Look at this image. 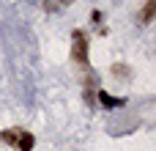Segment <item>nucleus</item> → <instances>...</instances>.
<instances>
[{
	"instance_id": "nucleus-5",
	"label": "nucleus",
	"mask_w": 156,
	"mask_h": 151,
	"mask_svg": "<svg viewBox=\"0 0 156 151\" xmlns=\"http://www.w3.org/2000/svg\"><path fill=\"white\" fill-rule=\"evenodd\" d=\"M112 72H115V77H121V80H126V77H129V74H126L129 69H126L123 63H115V66H112Z\"/></svg>"
},
{
	"instance_id": "nucleus-2",
	"label": "nucleus",
	"mask_w": 156,
	"mask_h": 151,
	"mask_svg": "<svg viewBox=\"0 0 156 151\" xmlns=\"http://www.w3.org/2000/svg\"><path fill=\"white\" fill-rule=\"evenodd\" d=\"M74 61L77 63H88V44H85V36L82 30H74Z\"/></svg>"
},
{
	"instance_id": "nucleus-3",
	"label": "nucleus",
	"mask_w": 156,
	"mask_h": 151,
	"mask_svg": "<svg viewBox=\"0 0 156 151\" xmlns=\"http://www.w3.org/2000/svg\"><path fill=\"white\" fill-rule=\"evenodd\" d=\"M99 99H101L104 107H121V105H123V99H115V96H110V94H104V91H99Z\"/></svg>"
},
{
	"instance_id": "nucleus-1",
	"label": "nucleus",
	"mask_w": 156,
	"mask_h": 151,
	"mask_svg": "<svg viewBox=\"0 0 156 151\" xmlns=\"http://www.w3.org/2000/svg\"><path fill=\"white\" fill-rule=\"evenodd\" d=\"M0 140L8 143V146H14V149H19V151H30V149H33V143H36L33 135L25 132V129H8V132L0 135Z\"/></svg>"
},
{
	"instance_id": "nucleus-4",
	"label": "nucleus",
	"mask_w": 156,
	"mask_h": 151,
	"mask_svg": "<svg viewBox=\"0 0 156 151\" xmlns=\"http://www.w3.org/2000/svg\"><path fill=\"white\" fill-rule=\"evenodd\" d=\"M154 11H156V0H148L145 8H143V22H151L154 19Z\"/></svg>"
}]
</instances>
